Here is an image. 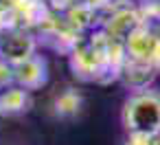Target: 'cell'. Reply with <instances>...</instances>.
<instances>
[{
    "label": "cell",
    "instance_id": "6da1fadb",
    "mask_svg": "<svg viewBox=\"0 0 160 145\" xmlns=\"http://www.w3.org/2000/svg\"><path fill=\"white\" fill-rule=\"evenodd\" d=\"M68 62L77 79L108 86L112 81H118L125 62V44L112 40L105 31L94 29L77 40L72 53L68 55Z\"/></svg>",
    "mask_w": 160,
    "mask_h": 145
},
{
    "label": "cell",
    "instance_id": "7a4b0ae2",
    "mask_svg": "<svg viewBox=\"0 0 160 145\" xmlns=\"http://www.w3.org/2000/svg\"><path fill=\"white\" fill-rule=\"evenodd\" d=\"M121 119L127 132L156 134L160 130V92L153 88L132 92L123 106Z\"/></svg>",
    "mask_w": 160,
    "mask_h": 145
},
{
    "label": "cell",
    "instance_id": "3957f363",
    "mask_svg": "<svg viewBox=\"0 0 160 145\" xmlns=\"http://www.w3.org/2000/svg\"><path fill=\"white\" fill-rule=\"evenodd\" d=\"M33 38H35V42H38V46L42 44V46H46V49H51V51H55V53L68 57L81 35H79L59 13H53L42 27H38V29L33 31Z\"/></svg>",
    "mask_w": 160,
    "mask_h": 145
},
{
    "label": "cell",
    "instance_id": "277c9868",
    "mask_svg": "<svg viewBox=\"0 0 160 145\" xmlns=\"http://www.w3.org/2000/svg\"><path fill=\"white\" fill-rule=\"evenodd\" d=\"M125 57L160 68V33L147 27L136 29L125 42Z\"/></svg>",
    "mask_w": 160,
    "mask_h": 145
},
{
    "label": "cell",
    "instance_id": "5b68a950",
    "mask_svg": "<svg viewBox=\"0 0 160 145\" xmlns=\"http://www.w3.org/2000/svg\"><path fill=\"white\" fill-rule=\"evenodd\" d=\"M35 51H38V42L31 31L16 29V31L0 33V60L7 64H18L35 55Z\"/></svg>",
    "mask_w": 160,
    "mask_h": 145
},
{
    "label": "cell",
    "instance_id": "8992f818",
    "mask_svg": "<svg viewBox=\"0 0 160 145\" xmlns=\"http://www.w3.org/2000/svg\"><path fill=\"white\" fill-rule=\"evenodd\" d=\"M11 79L16 86L24 90H38L48 81V68L46 62L40 55H31L18 64H11Z\"/></svg>",
    "mask_w": 160,
    "mask_h": 145
},
{
    "label": "cell",
    "instance_id": "52a82bcc",
    "mask_svg": "<svg viewBox=\"0 0 160 145\" xmlns=\"http://www.w3.org/2000/svg\"><path fill=\"white\" fill-rule=\"evenodd\" d=\"M158 75H160V68L149 66V64H140V62H134V60L125 57L121 75H118V81L125 88H129L132 92H138V90L151 88V84L156 81Z\"/></svg>",
    "mask_w": 160,
    "mask_h": 145
},
{
    "label": "cell",
    "instance_id": "ba28073f",
    "mask_svg": "<svg viewBox=\"0 0 160 145\" xmlns=\"http://www.w3.org/2000/svg\"><path fill=\"white\" fill-rule=\"evenodd\" d=\"M31 92L16 86V84H9L5 88H0V117H18V114H24L29 108H31Z\"/></svg>",
    "mask_w": 160,
    "mask_h": 145
},
{
    "label": "cell",
    "instance_id": "9c48e42d",
    "mask_svg": "<svg viewBox=\"0 0 160 145\" xmlns=\"http://www.w3.org/2000/svg\"><path fill=\"white\" fill-rule=\"evenodd\" d=\"M83 106V97L77 88H66L62 90L55 99H53V112L59 119H72L81 112Z\"/></svg>",
    "mask_w": 160,
    "mask_h": 145
},
{
    "label": "cell",
    "instance_id": "30bf717a",
    "mask_svg": "<svg viewBox=\"0 0 160 145\" xmlns=\"http://www.w3.org/2000/svg\"><path fill=\"white\" fill-rule=\"evenodd\" d=\"M136 11L142 27L160 33V0H136Z\"/></svg>",
    "mask_w": 160,
    "mask_h": 145
},
{
    "label": "cell",
    "instance_id": "8fae6325",
    "mask_svg": "<svg viewBox=\"0 0 160 145\" xmlns=\"http://www.w3.org/2000/svg\"><path fill=\"white\" fill-rule=\"evenodd\" d=\"M125 145H156L153 134H142V132H127Z\"/></svg>",
    "mask_w": 160,
    "mask_h": 145
},
{
    "label": "cell",
    "instance_id": "7c38bea8",
    "mask_svg": "<svg viewBox=\"0 0 160 145\" xmlns=\"http://www.w3.org/2000/svg\"><path fill=\"white\" fill-rule=\"evenodd\" d=\"M75 3H79V0H46V5L51 7L53 13H64V11L70 9Z\"/></svg>",
    "mask_w": 160,
    "mask_h": 145
},
{
    "label": "cell",
    "instance_id": "4fadbf2b",
    "mask_svg": "<svg viewBox=\"0 0 160 145\" xmlns=\"http://www.w3.org/2000/svg\"><path fill=\"white\" fill-rule=\"evenodd\" d=\"M81 3L90 5V7H94V9H103L105 5H110V0H81Z\"/></svg>",
    "mask_w": 160,
    "mask_h": 145
},
{
    "label": "cell",
    "instance_id": "5bb4252c",
    "mask_svg": "<svg viewBox=\"0 0 160 145\" xmlns=\"http://www.w3.org/2000/svg\"><path fill=\"white\" fill-rule=\"evenodd\" d=\"M153 143H156V145H160V130L153 134Z\"/></svg>",
    "mask_w": 160,
    "mask_h": 145
}]
</instances>
